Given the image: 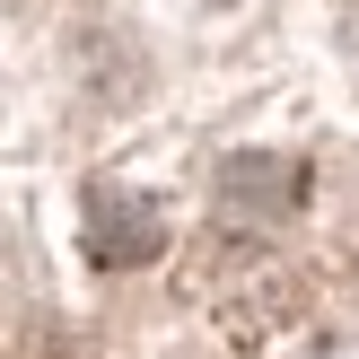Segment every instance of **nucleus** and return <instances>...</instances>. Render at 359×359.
Instances as JSON below:
<instances>
[{
	"label": "nucleus",
	"instance_id": "1",
	"mask_svg": "<svg viewBox=\"0 0 359 359\" xmlns=\"http://www.w3.org/2000/svg\"><path fill=\"white\" fill-rule=\"evenodd\" d=\"M88 245H97V263H149L167 245V210L132 184H97L88 193Z\"/></svg>",
	"mask_w": 359,
	"mask_h": 359
},
{
	"label": "nucleus",
	"instance_id": "2",
	"mask_svg": "<svg viewBox=\"0 0 359 359\" xmlns=\"http://www.w3.org/2000/svg\"><path fill=\"white\" fill-rule=\"evenodd\" d=\"M307 202V167L298 158H228L219 167V210L228 219H290Z\"/></svg>",
	"mask_w": 359,
	"mask_h": 359
}]
</instances>
